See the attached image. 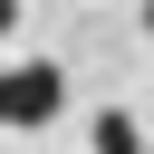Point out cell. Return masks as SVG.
<instances>
[{"mask_svg":"<svg viewBox=\"0 0 154 154\" xmlns=\"http://www.w3.org/2000/svg\"><path fill=\"white\" fill-rule=\"evenodd\" d=\"M58 106H67V67H58V58L0 67V125H48Z\"/></svg>","mask_w":154,"mask_h":154,"instance_id":"obj_1","label":"cell"},{"mask_svg":"<svg viewBox=\"0 0 154 154\" xmlns=\"http://www.w3.org/2000/svg\"><path fill=\"white\" fill-rule=\"evenodd\" d=\"M87 135H96V154H144V135H135V116H125V106H106Z\"/></svg>","mask_w":154,"mask_h":154,"instance_id":"obj_2","label":"cell"},{"mask_svg":"<svg viewBox=\"0 0 154 154\" xmlns=\"http://www.w3.org/2000/svg\"><path fill=\"white\" fill-rule=\"evenodd\" d=\"M10 29H19V0H0V48H10Z\"/></svg>","mask_w":154,"mask_h":154,"instance_id":"obj_3","label":"cell"},{"mask_svg":"<svg viewBox=\"0 0 154 154\" xmlns=\"http://www.w3.org/2000/svg\"><path fill=\"white\" fill-rule=\"evenodd\" d=\"M144 38H154V10H144Z\"/></svg>","mask_w":154,"mask_h":154,"instance_id":"obj_4","label":"cell"}]
</instances>
